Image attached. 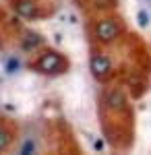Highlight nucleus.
<instances>
[{
    "instance_id": "f257e3e1",
    "label": "nucleus",
    "mask_w": 151,
    "mask_h": 155,
    "mask_svg": "<svg viewBox=\"0 0 151 155\" xmlns=\"http://www.w3.org/2000/svg\"><path fill=\"white\" fill-rule=\"evenodd\" d=\"M31 68L39 74H46V77H58V74H64L70 68V62L64 54H60L56 50H44L33 60Z\"/></svg>"
},
{
    "instance_id": "f03ea898",
    "label": "nucleus",
    "mask_w": 151,
    "mask_h": 155,
    "mask_svg": "<svg viewBox=\"0 0 151 155\" xmlns=\"http://www.w3.org/2000/svg\"><path fill=\"white\" fill-rule=\"evenodd\" d=\"M91 33L97 46H110L124 33V23L118 17H102L93 23Z\"/></svg>"
},
{
    "instance_id": "7ed1b4c3",
    "label": "nucleus",
    "mask_w": 151,
    "mask_h": 155,
    "mask_svg": "<svg viewBox=\"0 0 151 155\" xmlns=\"http://www.w3.org/2000/svg\"><path fill=\"white\" fill-rule=\"evenodd\" d=\"M89 71H91V77L95 81L106 83L108 79H112L114 60L110 58L106 52H102V50H93L91 56H89Z\"/></svg>"
},
{
    "instance_id": "20e7f679",
    "label": "nucleus",
    "mask_w": 151,
    "mask_h": 155,
    "mask_svg": "<svg viewBox=\"0 0 151 155\" xmlns=\"http://www.w3.org/2000/svg\"><path fill=\"white\" fill-rule=\"evenodd\" d=\"M17 155H39V137L33 128H27L19 139Z\"/></svg>"
},
{
    "instance_id": "39448f33",
    "label": "nucleus",
    "mask_w": 151,
    "mask_h": 155,
    "mask_svg": "<svg viewBox=\"0 0 151 155\" xmlns=\"http://www.w3.org/2000/svg\"><path fill=\"white\" fill-rule=\"evenodd\" d=\"M37 11H39V6H37L35 0H19L15 4V12L19 17H23V19H37L39 17Z\"/></svg>"
},
{
    "instance_id": "423d86ee",
    "label": "nucleus",
    "mask_w": 151,
    "mask_h": 155,
    "mask_svg": "<svg viewBox=\"0 0 151 155\" xmlns=\"http://www.w3.org/2000/svg\"><path fill=\"white\" fill-rule=\"evenodd\" d=\"M15 145V132L6 122H0V155L8 153Z\"/></svg>"
},
{
    "instance_id": "0eeeda50",
    "label": "nucleus",
    "mask_w": 151,
    "mask_h": 155,
    "mask_svg": "<svg viewBox=\"0 0 151 155\" xmlns=\"http://www.w3.org/2000/svg\"><path fill=\"white\" fill-rule=\"evenodd\" d=\"M42 46H44V39H42V35H37L35 31H27L23 35V39H21V48L25 52H35Z\"/></svg>"
},
{
    "instance_id": "6e6552de",
    "label": "nucleus",
    "mask_w": 151,
    "mask_h": 155,
    "mask_svg": "<svg viewBox=\"0 0 151 155\" xmlns=\"http://www.w3.org/2000/svg\"><path fill=\"white\" fill-rule=\"evenodd\" d=\"M137 21H139V27H147L149 25V15H147V11H139Z\"/></svg>"
}]
</instances>
